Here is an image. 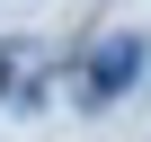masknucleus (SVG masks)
<instances>
[{
	"mask_svg": "<svg viewBox=\"0 0 151 142\" xmlns=\"http://www.w3.org/2000/svg\"><path fill=\"white\" fill-rule=\"evenodd\" d=\"M142 62H151L142 36H107V44H89V62H80V98H89V107H116V98L142 80Z\"/></svg>",
	"mask_w": 151,
	"mask_h": 142,
	"instance_id": "nucleus-1",
	"label": "nucleus"
},
{
	"mask_svg": "<svg viewBox=\"0 0 151 142\" xmlns=\"http://www.w3.org/2000/svg\"><path fill=\"white\" fill-rule=\"evenodd\" d=\"M18 62H27V44H0V98H9V80H18Z\"/></svg>",
	"mask_w": 151,
	"mask_h": 142,
	"instance_id": "nucleus-2",
	"label": "nucleus"
}]
</instances>
